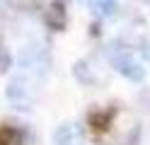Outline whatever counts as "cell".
<instances>
[{
	"mask_svg": "<svg viewBox=\"0 0 150 145\" xmlns=\"http://www.w3.org/2000/svg\"><path fill=\"white\" fill-rule=\"evenodd\" d=\"M107 56H109V63L114 65L121 75H126L128 80H143V77H145V68H143V63L136 58V53L131 51L126 44H121V41L109 44Z\"/></svg>",
	"mask_w": 150,
	"mask_h": 145,
	"instance_id": "obj_1",
	"label": "cell"
},
{
	"mask_svg": "<svg viewBox=\"0 0 150 145\" xmlns=\"http://www.w3.org/2000/svg\"><path fill=\"white\" fill-rule=\"evenodd\" d=\"M140 133V123L133 111H116L111 119V135L119 145H131Z\"/></svg>",
	"mask_w": 150,
	"mask_h": 145,
	"instance_id": "obj_2",
	"label": "cell"
},
{
	"mask_svg": "<svg viewBox=\"0 0 150 145\" xmlns=\"http://www.w3.org/2000/svg\"><path fill=\"white\" fill-rule=\"evenodd\" d=\"M39 10H41V17L49 27L61 29L65 24V10L61 5V0H39Z\"/></svg>",
	"mask_w": 150,
	"mask_h": 145,
	"instance_id": "obj_3",
	"label": "cell"
},
{
	"mask_svg": "<svg viewBox=\"0 0 150 145\" xmlns=\"http://www.w3.org/2000/svg\"><path fill=\"white\" fill-rule=\"evenodd\" d=\"M7 97L17 109H29V104H32V90L27 87L24 80H12L10 87H7Z\"/></svg>",
	"mask_w": 150,
	"mask_h": 145,
	"instance_id": "obj_4",
	"label": "cell"
},
{
	"mask_svg": "<svg viewBox=\"0 0 150 145\" xmlns=\"http://www.w3.org/2000/svg\"><path fill=\"white\" fill-rule=\"evenodd\" d=\"M53 143L56 145H80L82 143V131L75 123H63V126L56 128Z\"/></svg>",
	"mask_w": 150,
	"mask_h": 145,
	"instance_id": "obj_5",
	"label": "cell"
},
{
	"mask_svg": "<svg viewBox=\"0 0 150 145\" xmlns=\"http://www.w3.org/2000/svg\"><path fill=\"white\" fill-rule=\"evenodd\" d=\"M116 3L119 0H90V7L95 10L97 15H111L116 10Z\"/></svg>",
	"mask_w": 150,
	"mask_h": 145,
	"instance_id": "obj_6",
	"label": "cell"
},
{
	"mask_svg": "<svg viewBox=\"0 0 150 145\" xmlns=\"http://www.w3.org/2000/svg\"><path fill=\"white\" fill-rule=\"evenodd\" d=\"M75 75H78V77H80L82 82H95V75H92L90 65H87L85 61H80L78 65H75Z\"/></svg>",
	"mask_w": 150,
	"mask_h": 145,
	"instance_id": "obj_7",
	"label": "cell"
},
{
	"mask_svg": "<svg viewBox=\"0 0 150 145\" xmlns=\"http://www.w3.org/2000/svg\"><path fill=\"white\" fill-rule=\"evenodd\" d=\"M138 99H140V104L145 106V111H150V90H145V92H140V97H138Z\"/></svg>",
	"mask_w": 150,
	"mask_h": 145,
	"instance_id": "obj_8",
	"label": "cell"
},
{
	"mask_svg": "<svg viewBox=\"0 0 150 145\" xmlns=\"http://www.w3.org/2000/svg\"><path fill=\"white\" fill-rule=\"evenodd\" d=\"M7 65H10V58H7V53H0V70H7Z\"/></svg>",
	"mask_w": 150,
	"mask_h": 145,
	"instance_id": "obj_9",
	"label": "cell"
},
{
	"mask_svg": "<svg viewBox=\"0 0 150 145\" xmlns=\"http://www.w3.org/2000/svg\"><path fill=\"white\" fill-rule=\"evenodd\" d=\"M143 53H145V58H148V61H150V41L143 46Z\"/></svg>",
	"mask_w": 150,
	"mask_h": 145,
	"instance_id": "obj_10",
	"label": "cell"
}]
</instances>
